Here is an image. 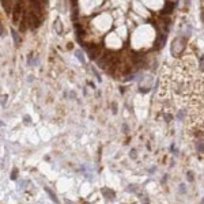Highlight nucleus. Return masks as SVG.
I'll return each instance as SVG.
<instances>
[{
	"instance_id": "f257e3e1",
	"label": "nucleus",
	"mask_w": 204,
	"mask_h": 204,
	"mask_svg": "<svg viewBox=\"0 0 204 204\" xmlns=\"http://www.w3.org/2000/svg\"><path fill=\"white\" fill-rule=\"evenodd\" d=\"M188 46V41L184 35H177L171 42V54L176 57L181 56L185 53V49Z\"/></svg>"
},
{
	"instance_id": "f03ea898",
	"label": "nucleus",
	"mask_w": 204,
	"mask_h": 204,
	"mask_svg": "<svg viewBox=\"0 0 204 204\" xmlns=\"http://www.w3.org/2000/svg\"><path fill=\"white\" fill-rule=\"evenodd\" d=\"M24 22H26V26L29 30H37L41 26V18L37 15H34L30 11L24 12Z\"/></svg>"
},
{
	"instance_id": "7ed1b4c3",
	"label": "nucleus",
	"mask_w": 204,
	"mask_h": 204,
	"mask_svg": "<svg viewBox=\"0 0 204 204\" xmlns=\"http://www.w3.org/2000/svg\"><path fill=\"white\" fill-rule=\"evenodd\" d=\"M38 63H40V60H38V57L35 56V54H30L29 59H27V64H29L30 67H37Z\"/></svg>"
},
{
	"instance_id": "20e7f679",
	"label": "nucleus",
	"mask_w": 204,
	"mask_h": 204,
	"mask_svg": "<svg viewBox=\"0 0 204 204\" xmlns=\"http://www.w3.org/2000/svg\"><path fill=\"white\" fill-rule=\"evenodd\" d=\"M53 27H54V30L57 31V34H61V33H63V26H61V22H60V19H57V21L54 22Z\"/></svg>"
},
{
	"instance_id": "39448f33",
	"label": "nucleus",
	"mask_w": 204,
	"mask_h": 204,
	"mask_svg": "<svg viewBox=\"0 0 204 204\" xmlns=\"http://www.w3.org/2000/svg\"><path fill=\"white\" fill-rule=\"evenodd\" d=\"M11 34H12V37H14V41H15V44H16V45H19V44H21V38H19L18 33H16L15 30H12V31H11Z\"/></svg>"
},
{
	"instance_id": "423d86ee",
	"label": "nucleus",
	"mask_w": 204,
	"mask_h": 204,
	"mask_svg": "<svg viewBox=\"0 0 204 204\" xmlns=\"http://www.w3.org/2000/svg\"><path fill=\"white\" fill-rule=\"evenodd\" d=\"M75 56L79 59V61L82 63V64H84V57H83V53H82V50H76L75 52Z\"/></svg>"
},
{
	"instance_id": "0eeeda50",
	"label": "nucleus",
	"mask_w": 204,
	"mask_h": 204,
	"mask_svg": "<svg viewBox=\"0 0 204 204\" xmlns=\"http://www.w3.org/2000/svg\"><path fill=\"white\" fill-rule=\"evenodd\" d=\"M3 31H4V30H3V26L0 24V35H3Z\"/></svg>"
}]
</instances>
